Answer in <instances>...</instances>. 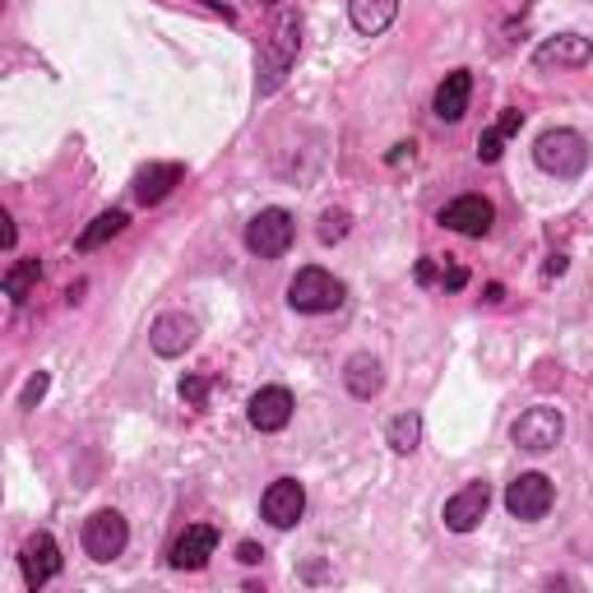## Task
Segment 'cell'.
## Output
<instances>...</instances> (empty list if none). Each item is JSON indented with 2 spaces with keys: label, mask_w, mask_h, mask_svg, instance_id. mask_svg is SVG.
Wrapping results in <instances>:
<instances>
[{
  "label": "cell",
  "mask_w": 593,
  "mask_h": 593,
  "mask_svg": "<svg viewBox=\"0 0 593 593\" xmlns=\"http://www.w3.org/2000/svg\"><path fill=\"white\" fill-rule=\"evenodd\" d=\"M562 431H566L562 408L538 404V408H529V413H519V417H515L510 441H515L519 450H529V455H543V450H552L556 441H562Z\"/></svg>",
  "instance_id": "cell-5"
},
{
  "label": "cell",
  "mask_w": 593,
  "mask_h": 593,
  "mask_svg": "<svg viewBox=\"0 0 593 593\" xmlns=\"http://www.w3.org/2000/svg\"><path fill=\"white\" fill-rule=\"evenodd\" d=\"M348 228H353V218H348V209H325L316 237L325 241V247H335V241H343V237H348Z\"/></svg>",
  "instance_id": "cell-23"
},
{
  "label": "cell",
  "mask_w": 593,
  "mask_h": 593,
  "mask_svg": "<svg viewBox=\"0 0 593 593\" xmlns=\"http://www.w3.org/2000/svg\"><path fill=\"white\" fill-rule=\"evenodd\" d=\"M566 274V255H552L547 260V278H562Z\"/></svg>",
  "instance_id": "cell-32"
},
{
  "label": "cell",
  "mask_w": 593,
  "mask_h": 593,
  "mask_svg": "<svg viewBox=\"0 0 593 593\" xmlns=\"http://www.w3.org/2000/svg\"><path fill=\"white\" fill-rule=\"evenodd\" d=\"M0 241H5V251L14 247V218L10 214H5V228H0Z\"/></svg>",
  "instance_id": "cell-33"
},
{
  "label": "cell",
  "mask_w": 593,
  "mask_h": 593,
  "mask_svg": "<svg viewBox=\"0 0 593 593\" xmlns=\"http://www.w3.org/2000/svg\"><path fill=\"white\" fill-rule=\"evenodd\" d=\"M292 237H296V223H292L288 209H260V214L247 223V247L260 260H278L292 247Z\"/></svg>",
  "instance_id": "cell-4"
},
{
  "label": "cell",
  "mask_w": 593,
  "mask_h": 593,
  "mask_svg": "<svg viewBox=\"0 0 593 593\" xmlns=\"http://www.w3.org/2000/svg\"><path fill=\"white\" fill-rule=\"evenodd\" d=\"M464 283H468V269H464V265H455V260H445V269H441V288L459 292Z\"/></svg>",
  "instance_id": "cell-27"
},
{
  "label": "cell",
  "mask_w": 593,
  "mask_h": 593,
  "mask_svg": "<svg viewBox=\"0 0 593 593\" xmlns=\"http://www.w3.org/2000/svg\"><path fill=\"white\" fill-rule=\"evenodd\" d=\"M126 209H108V214H98L93 223H89V228H84L79 232V251H98L102 247V241H112V237H121V232H126Z\"/></svg>",
  "instance_id": "cell-21"
},
{
  "label": "cell",
  "mask_w": 593,
  "mask_h": 593,
  "mask_svg": "<svg viewBox=\"0 0 593 593\" xmlns=\"http://www.w3.org/2000/svg\"><path fill=\"white\" fill-rule=\"evenodd\" d=\"M296 51H302V20H296L292 10H283L265 38V56H260V93H274L278 84L288 79Z\"/></svg>",
  "instance_id": "cell-2"
},
{
  "label": "cell",
  "mask_w": 593,
  "mask_h": 593,
  "mask_svg": "<svg viewBox=\"0 0 593 593\" xmlns=\"http://www.w3.org/2000/svg\"><path fill=\"white\" fill-rule=\"evenodd\" d=\"M533 159H538V167H543V172H552L556 181H575V177H584V167H589V144H584L580 130L556 126V130L538 135Z\"/></svg>",
  "instance_id": "cell-1"
},
{
  "label": "cell",
  "mask_w": 593,
  "mask_h": 593,
  "mask_svg": "<svg viewBox=\"0 0 593 593\" xmlns=\"http://www.w3.org/2000/svg\"><path fill=\"white\" fill-rule=\"evenodd\" d=\"M413 274H417V283H436V278H441V269H436L431 260H417V269H413Z\"/></svg>",
  "instance_id": "cell-30"
},
{
  "label": "cell",
  "mask_w": 593,
  "mask_h": 593,
  "mask_svg": "<svg viewBox=\"0 0 593 593\" xmlns=\"http://www.w3.org/2000/svg\"><path fill=\"white\" fill-rule=\"evenodd\" d=\"M292 394L283 390V386H265V390H255L251 394V404H247V417H251V427L255 431H265V436H274V431H283L288 422H292Z\"/></svg>",
  "instance_id": "cell-13"
},
{
  "label": "cell",
  "mask_w": 593,
  "mask_h": 593,
  "mask_svg": "<svg viewBox=\"0 0 593 593\" xmlns=\"http://www.w3.org/2000/svg\"><path fill=\"white\" fill-rule=\"evenodd\" d=\"M496 126H501L505 139H510V135H519V126H525V112H515V108H510V112H501Z\"/></svg>",
  "instance_id": "cell-28"
},
{
  "label": "cell",
  "mask_w": 593,
  "mask_h": 593,
  "mask_svg": "<svg viewBox=\"0 0 593 593\" xmlns=\"http://www.w3.org/2000/svg\"><path fill=\"white\" fill-rule=\"evenodd\" d=\"M126 543H130V529H126V515L121 510H98V515H89L84 519V552L93 556V562H116L121 552H126Z\"/></svg>",
  "instance_id": "cell-6"
},
{
  "label": "cell",
  "mask_w": 593,
  "mask_h": 593,
  "mask_svg": "<svg viewBox=\"0 0 593 593\" xmlns=\"http://www.w3.org/2000/svg\"><path fill=\"white\" fill-rule=\"evenodd\" d=\"M552 482L543 474H519L510 487H505V510H510L515 519H525V525H533V519H543L552 510Z\"/></svg>",
  "instance_id": "cell-7"
},
{
  "label": "cell",
  "mask_w": 593,
  "mask_h": 593,
  "mask_svg": "<svg viewBox=\"0 0 593 593\" xmlns=\"http://www.w3.org/2000/svg\"><path fill=\"white\" fill-rule=\"evenodd\" d=\"M501 153H505V135H501V126L482 130V135H478V159H482V163H496Z\"/></svg>",
  "instance_id": "cell-24"
},
{
  "label": "cell",
  "mask_w": 593,
  "mask_h": 593,
  "mask_svg": "<svg viewBox=\"0 0 593 593\" xmlns=\"http://www.w3.org/2000/svg\"><path fill=\"white\" fill-rule=\"evenodd\" d=\"M487 505H492V487H487V482H468L464 492H455V496L445 501L441 519H445L450 533H474L482 519H487Z\"/></svg>",
  "instance_id": "cell-10"
},
{
  "label": "cell",
  "mask_w": 593,
  "mask_h": 593,
  "mask_svg": "<svg viewBox=\"0 0 593 593\" xmlns=\"http://www.w3.org/2000/svg\"><path fill=\"white\" fill-rule=\"evenodd\" d=\"M468 98H474V75L468 70H450V75L441 79V89H436V116L441 121H459L468 112Z\"/></svg>",
  "instance_id": "cell-19"
},
{
  "label": "cell",
  "mask_w": 593,
  "mask_h": 593,
  "mask_svg": "<svg viewBox=\"0 0 593 593\" xmlns=\"http://www.w3.org/2000/svg\"><path fill=\"white\" fill-rule=\"evenodd\" d=\"M441 223L459 237H487L492 232V223H496V209H492L487 195H459V200H450L441 209Z\"/></svg>",
  "instance_id": "cell-11"
},
{
  "label": "cell",
  "mask_w": 593,
  "mask_h": 593,
  "mask_svg": "<svg viewBox=\"0 0 593 593\" xmlns=\"http://www.w3.org/2000/svg\"><path fill=\"white\" fill-rule=\"evenodd\" d=\"M237 562L241 566H260V562H265V547H260V543H241L237 547Z\"/></svg>",
  "instance_id": "cell-29"
},
{
  "label": "cell",
  "mask_w": 593,
  "mask_h": 593,
  "mask_svg": "<svg viewBox=\"0 0 593 593\" xmlns=\"http://www.w3.org/2000/svg\"><path fill=\"white\" fill-rule=\"evenodd\" d=\"M218 547V529L214 525H186V533L172 543V566L177 570H204L209 556Z\"/></svg>",
  "instance_id": "cell-14"
},
{
  "label": "cell",
  "mask_w": 593,
  "mask_h": 593,
  "mask_svg": "<svg viewBox=\"0 0 593 593\" xmlns=\"http://www.w3.org/2000/svg\"><path fill=\"white\" fill-rule=\"evenodd\" d=\"M195 339H200V325L190 320L186 311H167V316H159L149 329V348L159 357H186L190 348H195Z\"/></svg>",
  "instance_id": "cell-9"
},
{
  "label": "cell",
  "mask_w": 593,
  "mask_h": 593,
  "mask_svg": "<svg viewBox=\"0 0 593 593\" xmlns=\"http://www.w3.org/2000/svg\"><path fill=\"white\" fill-rule=\"evenodd\" d=\"M533 61L543 65V70H552V65L580 70V65H589V61H593V42H589V38H580V33H556V38H547L543 47L533 51Z\"/></svg>",
  "instance_id": "cell-15"
},
{
  "label": "cell",
  "mask_w": 593,
  "mask_h": 593,
  "mask_svg": "<svg viewBox=\"0 0 593 593\" xmlns=\"http://www.w3.org/2000/svg\"><path fill=\"white\" fill-rule=\"evenodd\" d=\"M47 386H51V376L38 371V376H33L28 386H24V394H20V408H38V404H42V394H47Z\"/></svg>",
  "instance_id": "cell-26"
},
{
  "label": "cell",
  "mask_w": 593,
  "mask_h": 593,
  "mask_svg": "<svg viewBox=\"0 0 593 593\" xmlns=\"http://www.w3.org/2000/svg\"><path fill=\"white\" fill-rule=\"evenodd\" d=\"M265 5H269V0H265Z\"/></svg>",
  "instance_id": "cell-34"
},
{
  "label": "cell",
  "mask_w": 593,
  "mask_h": 593,
  "mask_svg": "<svg viewBox=\"0 0 593 593\" xmlns=\"http://www.w3.org/2000/svg\"><path fill=\"white\" fill-rule=\"evenodd\" d=\"M399 163H413V144H394V153H390V167H399Z\"/></svg>",
  "instance_id": "cell-31"
},
{
  "label": "cell",
  "mask_w": 593,
  "mask_h": 593,
  "mask_svg": "<svg viewBox=\"0 0 593 593\" xmlns=\"http://www.w3.org/2000/svg\"><path fill=\"white\" fill-rule=\"evenodd\" d=\"M181 399L190 408H204V399H209V376H186L181 380Z\"/></svg>",
  "instance_id": "cell-25"
},
{
  "label": "cell",
  "mask_w": 593,
  "mask_h": 593,
  "mask_svg": "<svg viewBox=\"0 0 593 593\" xmlns=\"http://www.w3.org/2000/svg\"><path fill=\"white\" fill-rule=\"evenodd\" d=\"M20 570H24V584L28 589H42L51 584L61 575V547H56V538L51 533H33L24 552H20Z\"/></svg>",
  "instance_id": "cell-12"
},
{
  "label": "cell",
  "mask_w": 593,
  "mask_h": 593,
  "mask_svg": "<svg viewBox=\"0 0 593 593\" xmlns=\"http://www.w3.org/2000/svg\"><path fill=\"white\" fill-rule=\"evenodd\" d=\"M348 20L362 38H380L399 20V0H348Z\"/></svg>",
  "instance_id": "cell-18"
},
{
  "label": "cell",
  "mask_w": 593,
  "mask_h": 593,
  "mask_svg": "<svg viewBox=\"0 0 593 593\" xmlns=\"http://www.w3.org/2000/svg\"><path fill=\"white\" fill-rule=\"evenodd\" d=\"M343 386L353 399H376L386 390V366H380V357H371V353H353L343 366Z\"/></svg>",
  "instance_id": "cell-17"
},
{
  "label": "cell",
  "mask_w": 593,
  "mask_h": 593,
  "mask_svg": "<svg viewBox=\"0 0 593 593\" xmlns=\"http://www.w3.org/2000/svg\"><path fill=\"white\" fill-rule=\"evenodd\" d=\"M386 441H390L394 455H413L417 441H422V417H417V413H399L394 422L386 427Z\"/></svg>",
  "instance_id": "cell-22"
},
{
  "label": "cell",
  "mask_w": 593,
  "mask_h": 593,
  "mask_svg": "<svg viewBox=\"0 0 593 593\" xmlns=\"http://www.w3.org/2000/svg\"><path fill=\"white\" fill-rule=\"evenodd\" d=\"M343 302H348V288L329 269L306 265V269H296V278L288 283V306L302 311V316H325V311H339Z\"/></svg>",
  "instance_id": "cell-3"
},
{
  "label": "cell",
  "mask_w": 593,
  "mask_h": 593,
  "mask_svg": "<svg viewBox=\"0 0 593 593\" xmlns=\"http://www.w3.org/2000/svg\"><path fill=\"white\" fill-rule=\"evenodd\" d=\"M181 181H186V167L181 163H149L135 177V200L139 204H163Z\"/></svg>",
  "instance_id": "cell-16"
},
{
  "label": "cell",
  "mask_w": 593,
  "mask_h": 593,
  "mask_svg": "<svg viewBox=\"0 0 593 593\" xmlns=\"http://www.w3.org/2000/svg\"><path fill=\"white\" fill-rule=\"evenodd\" d=\"M42 283V260L38 255H28V260H14V265L5 269V296L14 306H24L33 292H38Z\"/></svg>",
  "instance_id": "cell-20"
},
{
  "label": "cell",
  "mask_w": 593,
  "mask_h": 593,
  "mask_svg": "<svg viewBox=\"0 0 593 593\" xmlns=\"http://www.w3.org/2000/svg\"><path fill=\"white\" fill-rule=\"evenodd\" d=\"M260 515L269 519L274 529H292L296 519L306 515V487L296 478H278L265 487V496H260Z\"/></svg>",
  "instance_id": "cell-8"
}]
</instances>
